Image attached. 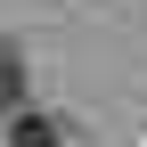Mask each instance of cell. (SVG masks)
I'll return each instance as SVG.
<instances>
[{
    "label": "cell",
    "mask_w": 147,
    "mask_h": 147,
    "mask_svg": "<svg viewBox=\"0 0 147 147\" xmlns=\"http://www.w3.org/2000/svg\"><path fill=\"white\" fill-rule=\"evenodd\" d=\"M16 98H25V57L0 49V106H16Z\"/></svg>",
    "instance_id": "6da1fadb"
},
{
    "label": "cell",
    "mask_w": 147,
    "mask_h": 147,
    "mask_svg": "<svg viewBox=\"0 0 147 147\" xmlns=\"http://www.w3.org/2000/svg\"><path fill=\"white\" fill-rule=\"evenodd\" d=\"M16 147H57V123L49 115H16Z\"/></svg>",
    "instance_id": "7a4b0ae2"
}]
</instances>
